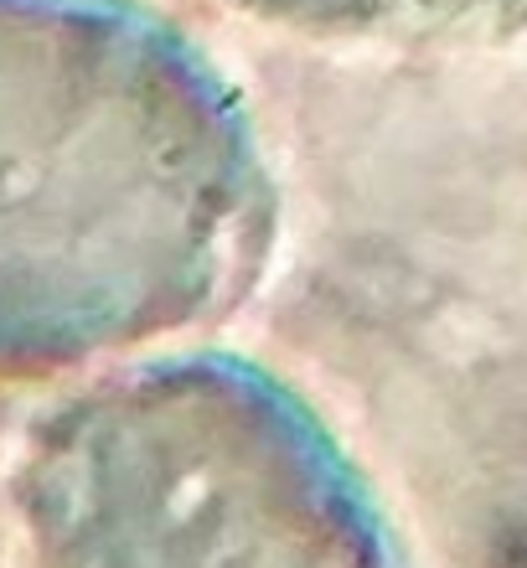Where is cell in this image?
<instances>
[{"label": "cell", "mask_w": 527, "mask_h": 568, "mask_svg": "<svg viewBox=\"0 0 527 568\" xmlns=\"http://www.w3.org/2000/svg\"><path fill=\"white\" fill-rule=\"evenodd\" d=\"M270 176L239 93L124 0H0V373L192 326L254 274Z\"/></svg>", "instance_id": "cell-1"}, {"label": "cell", "mask_w": 527, "mask_h": 568, "mask_svg": "<svg viewBox=\"0 0 527 568\" xmlns=\"http://www.w3.org/2000/svg\"><path fill=\"white\" fill-rule=\"evenodd\" d=\"M21 511L47 568H398L316 414L227 357L151 362L52 414Z\"/></svg>", "instance_id": "cell-2"}, {"label": "cell", "mask_w": 527, "mask_h": 568, "mask_svg": "<svg viewBox=\"0 0 527 568\" xmlns=\"http://www.w3.org/2000/svg\"><path fill=\"white\" fill-rule=\"evenodd\" d=\"M249 11L326 37H491L523 31L527 0H239Z\"/></svg>", "instance_id": "cell-3"}]
</instances>
